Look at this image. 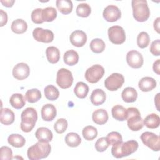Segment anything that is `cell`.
Listing matches in <instances>:
<instances>
[{
  "mask_svg": "<svg viewBox=\"0 0 160 160\" xmlns=\"http://www.w3.org/2000/svg\"><path fill=\"white\" fill-rule=\"evenodd\" d=\"M159 20L160 18H158L154 21V29L158 33H159Z\"/></svg>",
  "mask_w": 160,
  "mask_h": 160,
  "instance_id": "cell-48",
  "label": "cell"
},
{
  "mask_svg": "<svg viewBox=\"0 0 160 160\" xmlns=\"http://www.w3.org/2000/svg\"><path fill=\"white\" fill-rule=\"evenodd\" d=\"M0 158L1 160H11L13 158L12 149L8 146H2L0 148Z\"/></svg>",
  "mask_w": 160,
  "mask_h": 160,
  "instance_id": "cell-44",
  "label": "cell"
},
{
  "mask_svg": "<svg viewBox=\"0 0 160 160\" xmlns=\"http://www.w3.org/2000/svg\"><path fill=\"white\" fill-rule=\"evenodd\" d=\"M57 111L55 106L51 104L44 105L41 110V118L46 121H52L56 116Z\"/></svg>",
  "mask_w": 160,
  "mask_h": 160,
  "instance_id": "cell-16",
  "label": "cell"
},
{
  "mask_svg": "<svg viewBox=\"0 0 160 160\" xmlns=\"http://www.w3.org/2000/svg\"><path fill=\"white\" fill-rule=\"evenodd\" d=\"M68 121L64 118L58 119L54 123V129L55 131L58 134L63 133L68 128Z\"/></svg>",
  "mask_w": 160,
  "mask_h": 160,
  "instance_id": "cell-40",
  "label": "cell"
},
{
  "mask_svg": "<svg viewBox=\"0 0 160 160\" xmlns=\"http://www.w3.org/2000/svg\"><path fill=\"white\" fill-rule=\"evenodd\" d=\"M0 16H1V24L0 26H4L8 22V14L2 9H0Z\"/></svg>",
  "mask_w": 160,
  "mask_h": 160,
  "instance_id": "cell-46",
  "label": "cell"
},
{
  "mask_svg": "<svg viewBox=\"0 0 160 160\" xmlns=\"http://www.w3.org/2000/svg\"><path fill=\"white\" fill-rule=\"evenodd\" d=\"M11 29L12 31L16 34H23L28 29V24L24 20L22 19H17L12 22Z\"/></svg>",
  "mask_w": 160,
  "mask_h": 160,
  "instance_id": "cell-25",
  "label": "cell"
},
{
  "mask_svg": "<svg viewBox=\"0 0 160 160\" xmlns=\"http://www.w3.org/2000/svg\"><path fill=\"white\" fill-rule=\"evenodd\" d=\"M73 82V76L72 72L65 68L58 70L56 76V83L62 89L70 88Z\"/></svg>",
  "mask_w": 160,
  "mask_h": 160,
  "instance_id": "cell-7",
  "label": "cell"
},
{
  "mask_svg": "<svg viewBox=\"0 0 160 160\" xmlns=\"http://www.w3.org/2000/svg\"><path fill=\"white\" fill-rule=\"evenodd\" d=\"M42 9L41 8H37L32 11L31 17V20L34 23L39 24L44 22V21L42 19Z\"/></svg>",
  "mask_w": 160,
  "mask_h": 160,
  "instance_id": "cell-43",
  "label": "cell"
},
{
  "mask_svg": "<svg viewBox=\"0 0 160 160\" xmlns=\"http://www.w3.org/2000/svg\"><path fill=\"white\" fill-rule=\"evenodd\" d=\"M14 1H1V2L3 4V6H6V7H8V8H9V7H12V5L14 4Z\"/></svg>",
  "mask_w": 160,
  "mask_h": 160,
  "instance_id": "cell-49",
  "label": "cell"
},
{
  "mask_svg": "<svg viewBox=\"0 0 160 160\" xmlns=\"http://www.w3.org/2000/svg\"><path fill=\"white\" fill-rule=\"evenodd\" d=\"M46 55L48 61L51 64L57 63L60 59V51L54 46H49L46 50Z\"/></svg>",
  "mask_w": 160,
  "mask_h": 160,
  "instance_id": "cell-27",
  "label": "cell"
},
{
  "mask_svg": "<svg viewBox=\"0 0 160 160\" xmlns=\"http://www.w3.org/2000/svg\"><path fill=\"white\" fill-rule=\"evenodd\" d=\"M25 99L30 103H34L41 98V91L38 89L28 90L25 94Z\"/></svg>",
  "mask_w": 160,
  "mask_h": 160,
  "instance_id": "cell-35",
  "label": "cell"
},
{
  "mask_svg": "<svg viewBox=\"0 0 160 160\" xmlns=\"http://www.w3.org/2000/svg\"><path fill=\"white\" fill-rule=\"evenodd\" d=\"M105 43L103 40L99 38L92 39L90 42V48L94 53H101L105 49Z\"/></svg>",
  "mask_w": 160,
  "mask_h": 160,
  "instance_id": "cell-36",
  "label": "cell"
},
{
  "mask_svg": "<svg viewBox=\"0 0 160 160\" xmlns=\"http://www.w3.org/2000/svg\"><path fill=\"white\" fill-rule=\"evenodd\" d=\"M30 73L29 66L24 62H19L15 65L12 69V75L18 80H23L27 78Z\"/></svg>",
  "mask_w": 160,
  "mask_h": 160,
  "instance_id": "cell-14",
  "label": "cell"
},
{
  "mask_svg": "<svg viewBox=\"0 0 160 160\" xmlns=\"http://www.w3.org/2000/svg\"><path fill=\"white\" fill-rule=\"evenodd\" d=\"M104 74V68L99 64H95L86 70L85 78L90 83H96L103 77Z\"/></svg>",
  "mask_w": 160,
  "mask_h": 160,
  "instance_id": "cell-8",
  "label": "cell"
},
{
  "mask_svg": "<svg viewBox=\"0 0 160 160\" xmlns=\"http://www.w3.org/2000/svg\"><path fill=\"white\" fill-rule=\"evenodd\" d=\"M112 116L114 119L118 121H123L127 119L128 111L121 105H115L111 109Z\"/></svg>",
  "mask_w": 160,
  "mask_h": 160,
  "instance_id": "cell-19",
  "label": "cell"
},
{
  "mask_svg": "<svg viewBox=\"0 0 160 160\" xmlns=\"http://www.w3.org/2000/svg\"><path fill=\"white\" fill-rule=\"evenodd\" d=\"M121 12L119 8L115 5L106 6L103 11V18L108 22H115L120 19Z\"/></svg>",
  "mask_w": 160,
  "mask_h": 160,
  "instance_id": "cell-13",
  "label": "cell"
},
{
  "mask_svg": "<svg viewBox=\"0 0 160 160\" xmlns=\"http://www.w3.org/2000/svg\"><path fill=\"white\" fill-rule=\"evenodd\" d=\"M126 61L131 68L138 69L143 65L144 59L139 52L136 50H131L126 54Z\"/></svg>",
  "mask_w": 160,
  "mask_h": 160,
  "instance_id": "cell-12",
  "label": "cell"
},
{
  "mask_svg": "<svg viewBox=\"0 0 160 160\" xmlns=\"http://www.w3.org/2000/svg\"><path fill=\"white\" fill-rule=\"evenodd\" d=\"M15 119L14 112L9 108H2L0 114V121L2 124L10 125Z\"/></svg>",
  "mask_w": 160,
  "mask_h": 160,
  "instance_id": "cell-20",
  "label": "cell"
},
{
  "mask_svg": "<svg viewBox=\"0 0 160 160\" xmlns=\"http://www.w3.org/2000/svg\"><path fill=\"white\" fill-rule=\"evenodd\" d=\"M44 95L46 99L50 101L56 100L59 96V90L53 85H48L44 88Z\"/></svg>",
  "mask_w": 160,
  "mask_h": 160,
  "instance_id": "cell-34",
  "label": "cell"
},
{
  "mask_svg": "<svg viewBox=\"0 0 160 160\" xmlns=\"http://www.w3.org/2000/svg\"><path fill=\"white\" fill-rule=\"evenodd\" d=\"M51 150V147L48 142L39 141L28 148L27 154L30 160H39L47 158Z\"/></svg>",
  "mask_w": 160,
  "mask_h": 160,
  "instance_id": "cell-2",
  "label": "cell"
},
{
  "mask_svg": "<svg viewBox=\"0 0 160 160\" xmlns=\"http://www.w3.org/2000/svg\"><path fill=\"white\" fill-rule=\"evenodd\" d=\"M109 145H114L122 141V138L121 134L116 131H112L106 137Z\"/></svg>",
  "mask_w": 160,
  "mask_h": 160,
  "instance_id": "cell-41",
  "label": "cell"
},
{
  "mask_svg": "<svg viewBox=\"0 0 160 160\" xmlns=\"http://www.w3.org/2000/svg\"><path fill=\"white\" fill-rule=\"evenodd\" d=\"M150 52L156 56L160 55V41L157 39L154 41L150 46Z\"/></svg>",
  "mask_w": 160,
  "mask_h": 160,
  "instance_id": "cell-45",
  "label": "cell"
},
{
  "mask_svg": "<svg viewBox=\"0 0 160 160\" xmlns=\"http://www.w3.org/2000/svg\"><path fill=\"white\" fill-rule=\"evenodd\" d=\"M109 116L108 112L104 109H99L95 110L92 115L93 121L99 125L104 124L108 120Z\"/></svg>",
  "mask_w": 160,
  "mask_h": 160,
  "instance_id": "cell-21",
  "label": "cell"
},
{
  "mask_svg": "<svg viewBox=\"0 0 160 160\" xmlns=\"http://www.w3.org/2000/svg\"><path fill=\"white\" fill-rule=\"evenodd\" d=\"M106 99L105 92L101 89H94L90 96V100L92 104L95 106H99L102 104Z\"/></svg>",
  "mask_w": 160,
  "mask_h": 160,
  "instance_id": "cell-18",
  "label": "cell"
},
{
  "mask_svg": "<svg viewBox=\"0 0 160 160\" xmlns=\"http://www.w3.org/2000/svg\"><path fill=\"white\" fill-rule=\"evenodd\" d=\"M140 138L143 144L154 151H159L160 149L159 136L152 132L146 131L143 132Z\"/></svg>",
  "mask_w": 160,
  "mask_h": 160,
  "instance_id": "cell-6",
  "label": "cell"
},
{
  "mask_svg": "<svg viewBox=\"0 0 160 160\" xmlns=\"http://www.w3.org/2000/svg\"><path fill=\"white\" fill-rule=\"evenodd\" d=\"M32 36L36 41L44 43L51 42L54 39V33L51 30L41 28H35L32 32Z\"/></svg>",
  "mask_w": 160,
  "mask_h": 160,
  "instance_id": "cell-11",
  "label": "cell"
},
{
  "mask_svg": "<svg viewBox=\"0 0 160 160\" xmlns=\"http://www.w3.org/2000/svg\"><path fill=\"white\" fill-rule=\"evenodd\" d=\"M76 14L82 18L88 17L91 12V6L87 3H81L78 5L76 8Z\"/></svg>",
  "mask_w": 160,
  "mask_h": 160,
  "instance_id": "cell-38",
  "label": "cell"
},
{
  "mask_svg": "<svg viewBox=\"0 0 160 160\" xmlns=\"http://www.w3.org/2000/svg\"><path fill=\"white\" fill-rule=\"evenodd\" d=\"M84 138L87 141H92L98 136L97 129L92 126H87L84 127L82 131Z\"/></svg>",
  "mask_w": 160,
  "mask_h": 160,
  "instance_id": "cell-37",
  "label": "cell"
},
{
  "mask_svg": "<svg viewBox=\"0 0 160 160\" xmlns=\"http://www.w3.org/2000/svg\"><path fill=\"white\" fill-rule=\"evenodd\" d=\"M89 92V86L83 82H78L75 86L74 89V92L75 95L80 98L84 99L85 98Z\"/></svg>",
  "mask_w": 160,
  "mask_h": 160,
  "instance_id": "cell-30",
  "label": "cell"
},
{
  "mask_svg": "<svg viewBox=\"0 0 160 160\" xmlns=\"http://www.w3.org/2000/svg\"><path fill=\"white\" fill-rule=\"evenodd\" d=\"M63 58L65 64L69 66H74L79 61L78 53L73 49L68 50L65 52Z\"/></svg>",
  "mask_w": 160,
  "mask_h": 160,
  "instance_id": "cell-29",
  "label": "cell"
},
{
  "mask_svg": "<svg viewBox=\"0 0 160 160\" xmlns=\"http://www.w3.org/2000/svg\"><path fill=\"white\" fill-rule=\"evenodd\" d=\"M36 138L38 141L50 142L53 138L52 132L48 128L45 127L39 128L35 132Z\"/></svg>",
  "mask_w": 160,
  "mask_h": 160,
  "instance_id": "cell-22",
  "label": "cell"
},
{
  "mask_svg": "<svg viewBox=\"0 0 160 160\" xmlns=\"http://www.w3.org/2000/svg\"><path fill=\"white\" fill-rule=\"evenodd\" d=\"M159 66H160V59H157L153 64V70L157 74H160V70H159Z\"/></svg>",
  "mask_w": 160,
  "mask_h": 160,
  "instance_id": "cell-47",
  "label": "cell"
},
{
  "mask_svg": "<svg viewBox=\"0 0 160 160\" xmlns=\"http://www.w3.org/2000/svg\"><path fill=\"white\" fill-rule=\"evenodd\" d=\"M21 118V129L23 132H29L34 128L38 120L37 111L33 108H27L22 112Z\"/></svg>",
  "mask_w": 160,
  "mask_h": 160,
  "instance_id": "cell-3",
  "label": "cell"
},
{
  "mask_svg": "<svg viewBox=\"0 0 160 160\" xmlns=\"http://www.w3.org/2000/svg\"><path fill=\"white\" fill-rule=\"evenodd\" d=\"M10 104L15 109H19L24 107L26 104L25 99L22 94L15 93L13 94L9 99Z\"/></svg>",
  "mask_w": 160,
  "mask_h": 160,
  "instance_id": "cell-28",
  "label": "cell"
},
{
  "mask_svg": "<svg viewBox=\"0 0 160 160\" xmlns=\"http://www.w3.org/2000/svg\"><path fill=\"white\" fill-rule=\"evenodd\" d=\"M8 143L15 148H21L26 143L25 138L19 134H12L8 139Z\"/></svg>",
  "mask_w": 160,
  "mask_h": 160,
  "instance_id": "cell-31",
  "label": "cell"
},
{
  "mask_svg": "<svg viewBox=\"0 0 160 160\" xmlns=\"http://www.w3.org/2000/svg\"><path fill=\"white\" fill-rule=\"evenodd\" d=\"M139 88L143 92H148L155 88L156 86V80L149 76H146L141 79L138 83Z\"/></svg>",
  "mask_w": 160,
  "mask_h": 160,
  "instance_id": "cell-17",
  "label": "cell"
},
{
  "mask_svg": "<svg viewBox=\"0 0 160 160\" xmlns=\"http://www.w3.org/2000/svg\"><path fill=\"white\" fill-rule=\"evenodd\" d=\"M69 40L72 45L80 48L82 47L86 44L87 41V36L84 31L81 30H76L71 34Z\"/></svg>",
  "mask_w": 160,
  "mask_h": 160,
  "instance_id": "cell-15",
  "label": "cell"
},
{
  "mask_svg": "<svg viewBox=\"0 0 160 160\" xmlns=\"http://www.w3.org/2000/svg\"><path fill=\"white\" fill-rule=\"evenodd\" d=\"M65 142L68 146L75 148L80 144L81 139L78 134L71 132L66 134L65 137Z\"/></svg>",
  "mask_w": 160,
  "mask_h": 160,
  "instance_id": "cell-32",
  "label": "cell"
},
{
  "mask_svg": "<svg viewBox=\"0 0 160 160\" xmlns=\"http://www.w3.org/2000/svg\"><path fill=\"white\" fill-rule=\"evenodd\" d=\"M133 17L138 22H144L150 16V10L146 0H132L131 2Z\"/></svg>",
  "mask_w": 160,
  "mask_h": 160,
  "instance_id": "cell-4",
  "label": "cell"
},
{
  "mask_svg": "<svg viewBox=\"0 0 160 160\" xmlns=\"http://www.w3.org/2000/svg\"><path fill=\"white\" fill-rule=\"evenodd\" d=\"M138 146V142L135 140H129L124 142L122 141L112 145L111 154L116 158L128 156L134 152Z\"/></svg>",
  "mask_w": 160,
  "mask_h": 160,
  "instance_id": "cell-1",
  "label": "cell"
},
{
  "mask_svg": "<svg viewBox=\"0 0 160 160\" xmlns=\"http://www.w3.org/2000/svg\"><path fill=\"white\" fill-rule=\"evenodd\" d=\"M122 100L126 102H133L138 98L136 90L132 87L126 88L121 93Z\"/></svg>",
  "mask_w": 160,
  "mask_h": 160,
  "instance_id": "cell-23",
  "label": "cell"
},
{
  "mask_svg": "<svg viewBox=\"0 0 160 160\" xmlns=\"http://www.w3.org/2000/svg\"><path fill=\"white\" fill-rule=\"evenodd\" d=\"M56 7L59 11L62 14H68L72 12L73 5L69 0H57L56 2Z\"/></svg>",
  "mask_w": 160,
  "mask_h": 160,
  "instance_id": "cell-24",
  "label": "cell"
},
{
  "mask_svg": "<svg viewBox=\"0 0 160 160\" xmlns=\"http://www.w3.org/2000/svg\"><path fill=\"white\" fill-rule=\"evenodd\" d=\"M143 122L147 128L149 129H155L159 126L160 118L158 114L151 113L145 118L143 120Z\"/></svg>",
  "mask_w": 160,
  "mask_h": 160,
  "instance_id": "cell-26",
  "label": "cell"
},
{
  "mask_svg": "<svg viewBox=\"0 0 160 160\" xmlns=\"http://www.w3.org/2000/svg\"><path fill=\"white\" fill-rule=\"evenodd\" d=\"M150 42V38L149 34L144 31L141 32L137 38V44L139 48L144 49L148 46Z\"/></svg>",
  "mask_w": 160,
  "mask_h": 160,
  "instance_id": "cell-39",
  "label": "cell"
},
{
  "mask_svg": "<svg viewBox=\"0 0 160 160\" xmlns=\"http://www.w3.org/2000/svg\"><path fill=\"white\" fill-rule=\"evenodd\" d=\"M42 16L44 22H52L57 17V11L53 7H47L42 9Z\"/></svg>",
  "mask_w": 160,
  "mask_h": 160,
  "instance_id": "cell-33",
  "label": "cell"
},
{
  "mask_svg": "<svg viewBox=\"0 0 160 160\" xmlns=\"http://www.w3.org/2000/svg\"><path fill=\"white\" fill-rule=\"evenodd\" d=\"M109 41L114 44H121L126 40V34L124 29L119 26H113L108 29Z\"/></svg>",
  "mask_w": 160,
  "mask_h": 160,
  "instance_id": "cell-9",
  "label": "cell"
},
{
  "mask_svg": "<svg viewBox=\"0 0 160 160\" xmlns=\"http://www.w3.org/2000/svg\"><path fill=\"white\" fill-rule=\"evenodd\" d=\"M124 82V76L119 73H112L104 81V86L107 89L114 91L121 88Z\"/></svg>",
  "mask_w": 160,
  "mask_h": 160,
  "instance_id": "cell-10",
  "label": "cell"
},
{
  "mask_svg": "<svg viewBox=\"0 0 160 160\" xmlns=\"http://www.w3.org/2000/svg\"><path fill=\"white\" fill-rule=\"evenodd\" d=\"M128 126L132 131H138L143 128V119L141 116L139 111L134 107L127 109Z\"/></svg>",
  "mask_w": 160,
  "mask_h": 160,
  "instance_id": "cell-5",
  "label": "cell"
},
{
  "mask_svg": "<svg viewBox=\"0 0 160 160\" xmlns=\"http://www.w3.org/2000/svg\"><path fill=\"white\" fill-rule=\"evenodd\" d=\"M109 144L106 137L99 138L95 143L96 150L98 152H104L109 147Z\"/></svg>",
  "mask_w": 160,
  "mask_h": 160,
  "instance_id": "cell-42",
  "label": "cell"
}]
</instances>
